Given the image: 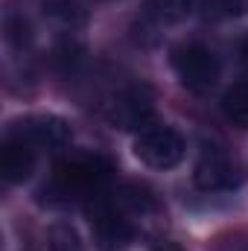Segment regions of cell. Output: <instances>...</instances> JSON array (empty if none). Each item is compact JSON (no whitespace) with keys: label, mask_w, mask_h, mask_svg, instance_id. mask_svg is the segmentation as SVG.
<instances>
[{"label":"cell","mask_w":248,"mask_h":251,"mask_svg":"<svg viewBox=\"0 0 248 251\" xmlns=\"http://www.w3.org/2000/svg\"><path fill=\"white\" fill-rule=\"evenodd\" d=\"M143 6L161 24H178L190 12V0H143Z\"/></svg>","instance_id":"7c38bea8"},{"label":"cell","mask_w":248,"mask_h":251,"mask_svg":"<svg viewBox=\"0 0 248 251\" xmlns=\"http://www.w3.org/2000/svg\"><path fill=\"white\" fill-rule=\"evenodd\" d=\"M111 199H114V204L123 210L134 225H137V222H146V219H152V216L161 213L158 199H155L146 187H137V184H123L120 190L111 193Z\"/></svg>","instance_id":"9c48e42d"},{"label":"cell","mask_w":248,"mask_h":251,"mask_svg":"<svg viewBox=\"0 0 248 251\" xmlns=\"http://www.w3.org/2000/svg\"><path fill=\"white\" fill-rule=\"evenodd\" d=\"M47 249L50 251H85V243L79 231L70 222H56L47 231Z\"/></svg>","instance_id":"8fae6325"},{"label":"cell","mask_w":248,"mask_h":251,"mask_svg":"<svg viewBox=\"0 0 248 251\" xmlns=\"http://www.w3.org/2000/svg\"><path fill=\"white\" fill-rule=\"evenodd\" d=\"M216 9L222 15H231V18H243L248 15V0H213Z\"/></svg>","instance_id":"5bb4252c"},{"label":"cell","mask_w":248,"mask_h":251,"mask_svg":"<svg viewBox=\"0 0 248 251\" xmlns=\"http://www.w3.org/2000/svg\"><path fill=\"white\" fill-rule=\"evenodd\" d=\"M12 137H21L26 140L29 146L35 149H64L70 140H73V131L67 120L56 117V114H29V117H21L9 126Z\"/></svg>","instance_id":"52a82bcc"},{"label":"cell","mask_w":248,"mask_h":251,"mask_svg":"<svg viewBox=\"0 0 248 251\" xmlns=\"http://www.w3.org/2000/svg\"><path fill=\"white\" fill-rule=\"evenodd\" d=\"M240 56H243V64L248 67V35L243 38V44H240Z\"/></svg>","instance_id":"9a60e30c"},{"label":"cell","mask_w":248,"mask_h":251,"mask_svg":"<svg viewBox=\"0 0 248 251\" xmlns=\"http://www.w3.org/2000/svg\"><path fill=\"white\" fill-rule=\"evenodd\" d=\"M187 143L173 126H149L134 137V155L149 170H173L184 161Z\"/></svg>","instance_id":"5b68a950"},{"label":"cell","mask_w":248,"mask_h":251,"mask_svg":"<svg viewBox=\"0 0 248 251\" xmlns=\"http://www.w3.org/2000/svg\"><path fill=\"white\" fill-rule=\"evenodd\" d=\"M114 176V164L99 152H70L62 161H56L50 181L44 184V196L50 204H76L91 201L102 193H108Z\"/></svg>","instance_id":"6da1fadb"},{"label":"cell","mask_w":248,"mask_h":251,"mask_svg":"<svg viewBox=\"0 0 248 251\" xmlns=\"http://www.w3.org/2000/svg\"><path fill=\"white\" fill-rule=\"evenodd\" d=\"M88 219L97 251H125L137 237V225L114 204L111 193H102L88 201Z\"/></svg>","instance_id":"7a4b0ae2"},{"label":"cell","mask_w":248,"mask_h":251,"mask_svg":"<svg viewBox=\"0 0 248 251\" xmlns=\"http://www.w3.org/2000/svg\"><path fill=\"white\" fill-rule=\"evenodd\" d=\"M105 120L123 131H146L155 120V97L146 85H128L105 102Z\"/></svg>","instance_id":"277c9868"},{"label":"cell","mask_w":248,"mask_h":251,"mask_svg":"<svg viewBox=\"0 0 248 251\" xmlns=\"http://www.w3.org/2000/svg\"><path fill=\"white\" fill-rule=\"evenodd\" d=\"M35 152H38V149L29 146L26 140L6 134V140H3V146H0V176H3V181H6V184H21V181H26V178L35 173V158H38Z\"/></svg>","instance_id":"ba28073f"},{"label":"cell","mask_w":248,"mask_h":251,"mask_svg":"<svg viewBox=\"0 0 248 251\" xmlns=\"http://www.w3.org/2000/svg\"><path fill=\"white\" fill-rule=\"evenodd\" d=\"M222 111L237 128H248V82H234L225 91Z\"/></svg>","instance_id":"30bf717a"},{"label":"cell","mask_w":248,"mask_h":251,"mask_svg":"<svg viewBox=\"0 0 248 251\" xmlns=\"http://www.w3.org/2000/svg\"><path fill=\"white\" fill-rule=\"evenodd\" d=\"M173 70L178 76V82L193 94H207L216 82H219V59L216 53L201 44V41H184L173 50Z\"/></svg>","instance_id":"3957f363"},{"label":"cell","mask_w":248,"mask_h":251,"mask_svg":"<svg viewBox=\"0 0 248 251\" xmlns=\"http://www.w3.org/2000/svg\"><path fill=\"white\" fill-rule=\"evenodd\" d=\"M47 12H50V18H53V21H59L62 26H67V29H73V26L85 24V15L79 12V6H76V3H67V0L50 3V6H47Z\"/></svg>","instance_id":"4fadbf2b"},{"label":"cell","mask_w":248,"mask_h":251,"mask_svg":"<svg viewBox=\"0 0 248 251\" xmlns=\"http://www.w3.org/2000/svg\"><path fill=\"white\" fill-rule=\"evenodd\" d=\"M243 181L240 164L222 149V146H204L196 167H193V184L204 193H222L234 190Z\"/></svg>","instance_id":"8992f818"}]
</instances>
